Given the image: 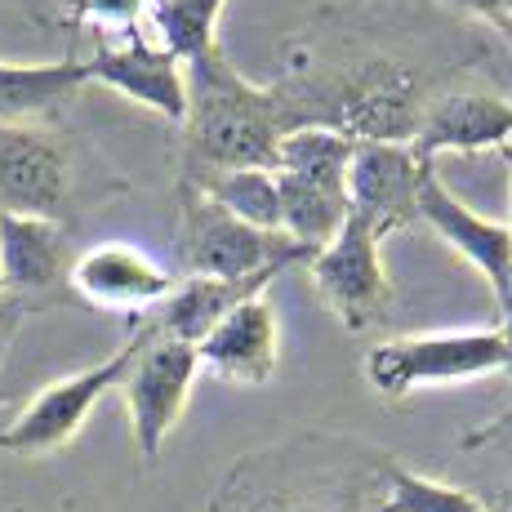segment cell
Masks as SVG:
<instances>
[{"mask_svg":"<svg viewBox=\"0 0 512 512\" xmlns=\"http://www.w3.org/2000/svg\"><path fill=\"white\" fill-rule=\"evenodd\" d=\"M196 361L201 370H210L214 379L236 383V388H263L277 374L281 361V326L272 303L245 299L241 308H232L201 343H196Z\"/></svg>","mask_w":512,"mask_h":512,"instance_id":"15","label":"cell"},{"mask_svg":"<svg viewBox=\"0 0 512 512\" xmlns=\"http://www.w3.org/2000/svg\"><path fill=\"white\" fill-rule=\"evenodd\" d=\"M374 512H486V499L477 490L450 486V481L410 472L397 459H383Z\"/></svg>","mask_w":512,"mask_h":512,"instance_id":"22","label":"cell"},{"mask_svg":"<svg viewBox=\"0 0 512 512\" xmlns=\"http://www.w3.org/2000/svg\"><path fill=\"white\" fill-rule=\"evenodd\" d=\"M72 263L76 250L63 223L0 214V277H5V294L27 303V294H45L54 285H63Z\"/></svg>","mask_w":512,"mask_h":512,"instance_id":"16","label":"cell"},{"mask_svg":"<svg viewBox=\"0 0 512 512\" xmlns=\"http://www.w3.org/2000/svg\"><path fill=\"white\" fill-rule=\"evenodd\" d=\"M0 299H5V277H0Z\"/></svg>","mask_w":512,"mask_h":512,"instance_id":"27","label":"cell"},{"mask_svg":"<svg viewBox=\"0 0 512 512\" xmlns=\"http://www.w3.org/2000/svg\"><path fill=\"white\" fill-rule=\"evenodd\" d=\"M81 165L54 125H0V214L63 223L76 214Z\"/></svg>","mask_w":512,"mask_h":512,"instance_id":"7","label":"cell"},{"mask_svg":"<svg viewBox=\"0 0 512 512\" xmlns=\"http://www.w3.org/2000/svg\"><path fill=\"white\" fill-rule=\"evenodd\" d=\"M272 85L299 130L317 125L352 143H410L441 81L370 36H303Z\"/></svg>","mask_w":512,"mask_h":512,"instance_id":"1","label":"cell"},{"mask_svg":"<svg viewBox=\"0 0 512 512\" xmlns=\"http://www.w3.org/2000/svg\"><path fill=\"white\" fill-rule=\"evenodd\" d=\"M303 268H308L317 299L334 312L343 330L366 334L392 317V277L383 268V241L357 219L343 223L339 236Z\"/></svg>","mask_w":512,"mask_h":512,"instance_id":"8","label":"cell"},{"mask_svg":"<svg viewBox=\"0 0 512 512\" xmlns=\"http://www.w3.org/2000/svg\"><path fill=\"white\" fill-rule=\"evenodd\" d=\"M383 459L361 441L299 432L241 459L214 504L232 512H374Z\"/></svg>","mask_w":512,"mask_h":512,"instance_id":"2","label":"cell"},{"mask_svg":"<svg viewBox=\"0 0 512 512\" xmlns=\"http://www.w3.org/2000/svg\"><path fill=\"white\" fill-rule=\"evenodd\" d=\"M486 512H512V486L504 490H495V495L486 499Z\"/></svg>","mask_w":512,"mask_h":512,"instance_id":"25","label":"cell"},{"mask_svg":"<svg viewBox=\"0 0 512 512\" xmlns=\"http://www.w3.org/2000/svg\"><path fill=\"white\" fill-rule=\"evenodd\" d=\"M419 223H428L441 241L450 245L455 254H464L472 268L490 281L499 299V312L508 308L512 294V228L499 219H486L472 205H464L446 183H441L437 165H428L419 179V201H415Z\"/></svg>","mask_w":512,"mask_h":512,"instance_id":"13","label":"cell"},{"mask_svg":"<svg viewBox=\"0 0 512 512\" xmlns=\"http://www.w3.org/2000/svg\"><path fill=\"white\" fill-rule=\"evenodd\" d=\"M228 0H147V36L187 67L219 49V18Z\"/></svg>","mask_w":512,"mask_h":512,"instance_id":"20","label":"cell"},{"mask_svg":"<svg viewBox=\"0 0 512 512\" xmlns=\"http://www.w3.org/2000/svg\"><path fill=\"white\" fill-rule=\"evenodd\" d=\"M272 281H277L272 272L268 277H250V281L179 277L174 290L147 312V321H152V330L161 334V339H179V343H192L196 348L232 308H241L245 299H259Z\"/></svg>","mask_w":512,"mask_h":512,"instance_id":"17","label":"cell"},{"mask_svg":"<svg viewBox=\"0 0 512 512\" xmlns=\"http://www.w3.org/2000/svg\"><path fill=\"white\" fill-rule=\"evenodd\" d=\"M72 23L94 27V36L143 32L147 0H72Z\"/></svg>","mask_w":512,"mask_h":512,"instance_id":"23","label":"cell"},{"mask_svg":"<svg viewBox=\"0 0 512 512\" xmlns=\"http://www.w3.org/2000/svg\"><path fill=\"white\" fill-rule=\"evenodd\" d=\"M23 312H27L23 299H14V294H5V299H0V357L9 352V343H14L18 326H23Z\"/></svg>","mask_w":512,"mask_h":512,"instance_id":"24","label":"cell"},{"mask_svg":"<svg viewBox=\"0 0 512 512\" xmlns=\"http://www.w3.org/2000/svg\"><path fill=\"white\" fill-rule=\"evenodd\" d=\"M277 179V210L281 236H290L299 250L317 254L339 236L348 223V179H321V174H281Z\"/></svg>","mask_w":512,"mask_h":512,"instance_id":"19","label":"cell"},{"mask_svg":"<svg viewBox=\"0 0 512 512\" xmlns=\"http://www.w3.org/2000/svg\"><path fill=\"white\" fill-rule=\"evenodd\" d=\"M174 281L179 277L165 263H156L139 245H121V241H107L76 254L72 272H67V285L85 303H94L103 312H134V321L147 317L174 290Z\"/></svg>","mask_w":512,"mask_h":512,"instance_id":"14","label":"cell"},{"mask_svg":"<svg viewBox=\"0 0 512 512\" xmlns=\"http://www.w3.org/2000/svg\"><path fill=\"white\" fill-rule=\"evenodd\" d=\"M174 236H179L183 277L250 281V277H268V272L281 277V272L312 259L290 236L232 219L228 210H219L210 196H201L187 183H179V228H174Z\"/></svg>","mask_w":512,"mask_h":512,"instance_id":"5","label":"cell"},{"mask_svg":"<svg viewBox=\"0 0 512 512\" xmlns=\"http://www.w3.org/2000/svg\"><path fill=\"white\" fill-rule=\"evenodd\" d=\"M147 334H152V326H147V317H139L134 321V334L112 352V357H103L98 366L76 370V374H67V379H54L49 388H41L14 415V423L0 432V450L27 455V459H41V455L63 450L67 441L85 428V419L94 415L98 401H103L107 392L121 388L125 370H130V361L139 357Z\"/></svg>","mask_w":512,"mask_h":512,"instance_id":"6","label":"cell"},{"mask_svg":"<svg viewBox=\"0 0 512 512\" xmlns=\"http://www.w3.org/2000/svg\"><path fill=\"white\" fill-rule=\"evenodd\" d=\"M90 85L81 58L5 63L0 58V125H54Z\"/></svg>","mask_w":512,"mask_h":512,"instance_id":"18","label":"cell"},{"mask_svg":"<svg viewBox=\"0 0 512 512\" xmlns=\"http://www.w3.org/2000/svg\"><path fill=\"white\" fill-rule=\"evenodd\" d=\"M432 161H423L410 143H357L348 165V219L374 236H392L419 223V179Z\"/></svg>","mask_w":512,"mask_h":512,"instance_id":"12","label":"cell"},{"mask_svg":"<svg viewBox=\"0 0 512 512\" xmlns=\"http://www.w3.org/2000/svg\"><path fill=\"white\" fill-rule=\"evenodd\" d=\"M370 392L383 401H406L419 388L468 383L486 374H512V348L504 330H432L374 343L361 361Z\"/></svg>","mask_w":512,"mask_h":512,"instance_id":"4","label":"cell"},{"mask_svg":"<svg viewBox=\"0 0 512 512\" xmlns=\"http://www.w3.org/2000/svg\"><path fill=\"white\" fill-rule=\"evenodd\" d=\"M196 374H201V361H196L192 343L161 339L156 330L147 334L139 357L130 361V370L121 379V397H125V410H130L134 446H139L143 464H156L170 432L179 428L187 401H192Z\"/></svg>","mask_w":512,"mask_h":512,"instance_id":"9","label":"cell"},{"mask_svg":"<svg viewBox=\"0 0 512 512\" xmlns=\"http://www.w3.org/2000/svg\"><path fill=\"white\" fill-rule=\"evenodd\" d=\"M210 512H232V508H223V504H210Z\"/></svg>","mask_w":512,"mask_h":512,"instance_id":"26","label":"cell"},{"mask_svg":"<svg viewBox=\"0 0 512 512\" xmlns=\"http://www.w3.org/2000/svg\"><path fill=\"white\" fill-rule=\"evenodd\" d=\"M179 183L196 187L219 210H228L232 219L250 223V228L281 232L277 179H272V170H205V174H183Z\"/></svg>","mask_w":512,"mask_h":512,"instance_id":"21","label":"cell"},{"mask_svg":"<svg viewBox=\"0 0 512 512\" xmlns=\"http://www.w3.org/2000/svg\"><path fill=\"white\" fill-rule=\"evenodd\" d=\"M81 63L90 72V85H107V90L147 107V112L183 125L187 72L170 49H161L147 36V27L125 36H94V54L81 58Z\"/></svg>","mask_w":512,"mask_h":512,"instance_id":"11","label":"cell"},{"mask_svg":"<svg viewBox=\"0 0 512 512\" xmlns=\"http://www.w3.org/2000/svg\"><path fill=\"white\" fill-rule=\"evenodd\" d=\"M410 147L423 161L446 152H512V98L477 72H455L428 98Z\"/></svg>","mask_w":512,"mask_h":512,"instance_id":"10","label":"cell"},{"mask_svg":"<svg viewBox=\"0 0 512 512\" xmlns=\"http://www.w3.org/2000/svg\"><path fill=\"white\" fill-rule=\"evenodd\" d=\"M187 72L183 174L205 170H272L277 147L299 130L277 85H259L228 63L223 45L196 58Z\"/></svg>","mask_w":512,"mask_h":512,"instance_id":"3","label":"cell"}]
</instances>
